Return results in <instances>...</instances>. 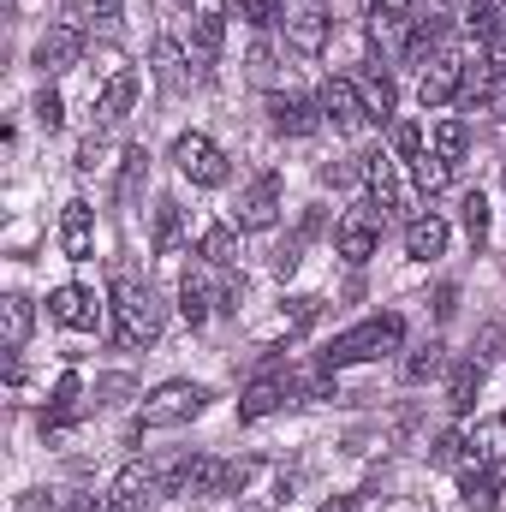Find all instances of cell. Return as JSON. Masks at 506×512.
<instances>
[{
    "label": "cell",
    "mask_w": 506,
    "mask_h": 512,
    "mask_svg": "<svg viewBox=\"0 0 506 512\" xmlns=\"http://www.w3.org/2000/svg\"><path fill=\"white\" fill-rule=\"evenodd\" d=\"M161 322H167V304L149 280H137L131 268L114 274V346L120 352H143L161 340Z\"/></svg>",
    "instance_id": "1"
},
{
    "label": "cell",
    "mask_w": 506,
    "mask_h": 512,
    "mask_svg": "<svg viewBox=\"0 0 506 512\" xmlns=\"http://www.w3.org/2000/svg\"><path fill=\"white\" fill-rule=\"evenodd\" d=\"M399 340H405V322L393 310L387 316H370V322H358V328H346V334H334L322 346V370H346V364L387 358V352H399Z\"/></svg>",
    "instance_id": "2"
},
{
    "label": "cell",
    "mask_w": 506,
    "mask_h": 512,
    "mask_svg": "<svg viewBox=\"0 0 506 512\" xmlns=\"http://www.w3.org/2000/svg\"><path fill=\"white\" fill-rule=\"evenodd\" d=\"M203 405H209V387L203 382H161L137 405V435L143 429H179V423L203 417Z\"/></svg>",
    "instance_id": "3"
},
{
    "label": "cell",
    "mask_w": 506,
    "mask_h": 512,
    "mask_svg": "<svg viewBox=\"0 0 506 512\" xmlns=\"http://www.w3.org/2000/svg\"><path fill=\"white\" fill-rule=\"evenodd\" d=\"M173 167L191 179V185H203V191H215V185H227V155H221V143L215 137H203V131H185L179 143H173Z\"/></svg>",
    "instance_id": "4"
},
{
    "label": "cell",
    "mask_w": 506,
    "mask_h": 512,
    "mask_svg": "<svg viewBox=\"0 0 506 512\" xmlns=\"http://www.w3.org/2000/svg\"><path fill=\"white\" fill-rule=\"evenodd\" d=\"M280 24H286V48L304 54V60H316V54L328 48V36H334V18H328L322 0H292Z\"/></svg>",
    "instance_id": "5"
},
{
    "label": "cell",
    "mask_w": 506,
    "mask_h": 512,
    "mask_svg": "<svg viewBox=\"0 0 506 512\" xmlns=\"http://www.w3.org/2000/svg\"><path fill=\"white\" fill-rule=\"evenodd\" d=\"M280 221V173H256L233 203V227L239 233H268Z\"/></svg>",
    "instance_id": "6"
},
{
    "label": "cell",
    "mask_w": 506,
    "mask_h": 512,
    "mask_svg": "<svg viewBox=\"0 0 506 512\" xmlns=\"http://www.w3.org/2000/svg\"><path fill=\"white\" fill-rule=\"evenodd\" d=\"M316 102H322V120H328L334 131H346V137H358L364 126H376L370 108H364V90H358L352 78H328Z\"/></svg>",
    "instance_id": "7"
},
{
    "label": "cell",
    "mask_w": 506,
    "mask_h": 512,
    "mask_svg": "<svg viewBox=\"0 0 506 512\" xmlns=\"http://www.w3.org/2000/svg\"><path fill=\"white\" fill-rule=\"evenodd\" d=\"M465 78H471V66H465L459 54H435V60L423 66V78H417V102H423V108H447V102L465 96Z\"/></svg>",
    "instance_id": "8"
},
{
    "label": "cell",
    "mask_w": 506,
    "mask_h": 512,
    "mask_svg": "<svg viewBox=\"0 0 506 512\" xmlns=\"http://www.w3.org/2000/svg\"><path fill=\"white\" fill-rule=\"evenodd\" d=\"M48 316H54L60 328H72V334H96V322H102V298H96L90 286L66 280V286L48 292Z\"/></svg>",
    "instance_id": "9"
},
{
    "label": "cell",
    "mask_w": 506,
    "mask_h": 512,
    "mask_svg": "<svg viewBox=\"0 0 506 512\" xmlns=\"http://www.w3.org/2000/svg\"><path fill=\"white\" fill-rule=\"evenodd\" d=\"M381 227H387V221H381L376 209H352V215L334 227V251L346 256L352 268H358V262H370L376 245H381Z\"/></svg>",
    "instance_id": "10"
},
{
    "label": "cell",
    "mask_w": 506,
    "mask_h": 512,
    "mask_svg": "<svg viewBox=\"0 0 506 512\" xmlns=\"http://www.w3.org/2000/svg\"><path fill=\"white\" fill-rule=\"evenodd\" d=\"M60 251L72 256V262H90L96 256V209L84 197H72L60 209Z\"/></svg>",
    "instance_id": "11"
},
{
    "label": "cell",
    "mask_w": 506,
    "mask_h": 512,
    "mask_svg": "<svg viewBox=\"0 0 506 512\" xmlns=\"http://www.w3.org/2000/svg\"><path fill=\"white\" fill-rule=\"evenodd\" d=\"M268 126L280 131V137H310V131L328 126V120H322V102H304V96H268Z\"/></svg>",
    "instance_id": "12"
},
{
    "label": "cell",
    "mask_w": 506,
    "mask_h": 512,
    "mask_svg": "<svg viewBox=\"0 0 506 512\" xmlns=\"http://www.w3.org/2000/svg\"><path fill=\"white\" fill-rule=\"evenodd\" d=\"M221 42H227V12L197 6V12H191V60H197L203 72L221 60Z\"/></svg>",
    "instance_id": "13"
},
{
    "label": "cell",
    "mask_w": 506,
    "mask_h": 512,
    "mask_svg": "<svg viewBox=\"0 0 506 512\" xmlns=\"http://www.w3.org/2000/svg\"><path fill=\"white\" fill-rule=\"evenodd\" d=\"M78 54H84V30L78 24H48V36L36 42V66L42 72H66V66H78Z\"/></svg>",
    "instance_id": "14"
},
{
    "label": "cell",
    "mask_w": 506,
    "mask_h": 512,
    "mask_svg": "<svg viewBox=\"0 0 506 512\" xmlns=\"http://www.w3.org/2000/svg\"><path fill=\"white\" fill-rule=\"evenodd\" d=\"M459 501H465L471 512H495V507H501L495 465H483V459H465V465H459Z\"/></svg>",
    "instance_id": "15"
},
{
    "label": "cell",
    "mask_w": 506,
    "mask_h": 512,
    "mask_svg": "<svg viewBox=\"0 0 506 512\" xmlns=\"http://www.w3.org/2000/svg\"><path fill=\"white\" fill-rule=\"evenodd\" d=\"M179 316H185L191 328H203V322L215 316V280H209V262H203V268H185V280H179Z\"/></svg>",
    "instance_id": "16"
},
{
    "label": "cell",
    "mask_w": 506,
    "mask_h": 512,
    "mask_svg": "<svg viewBox=\"0 0 506 512\" xmlns=\"http://www.w3.org/2000/svg\"><path fill=\"white\" fill-rule=\"evenodd\" d=\"M78 411H84V382H78V370H66L54 399H48V411H42V435H60L66 423H78Z\"/></svg>",
    "instance_id": "17"
},
{
    "label": "cell",
    "mask_w": 506,
    "mask_h": 512,
    "mask_svg": "<svg viewBox=\"0 0 506 512\" xmlns=\"http://www.w3.org/2000/svg\"><path fill=\"white\" fill-rule=\"evenodd\" d=\"M364 185H370V209L387 221V215L399 209V179H393V161H387L381 149H370V155H364Z\"/></svg>",
    "instance_id": "18"
},
{
    "label": "cell",
    "mask_w": 506,
    "mask_h": 512,
    "mask_svg": "<svg viewBox=\"0 0 506 512\" xmlns=\"http://www.w3.org/2000/svg\"><path fill=\"white\" fill-rule=\"evenodd\" d=\"M441 251H447V221L441 215H411L405 221V256L411 262H435Z\"/></svg>",
    "instance_id": "19"
},
{
    "label": "cell",
    "mask_w": 506,
    "mask_h": 512,
    "mask_svg": "<svg viewBox=\"0 0 506 512\" xmlns=\"http://www.w3.org/2000/svg\"><path fill=\"white\" fill-rule=\"evenodd\" d=\"M286 393H292L286 376H256V382L245 387V399H239V423H262L268 411H280V405H286Z\"/></svg>",
    "instance_id": "20"
},
{
    "label": "cell",
    "mask_w": 506,
    "mask_h": 512,
    "mask_svg": "<svg viewBox=\"0 0 506 512\" xmlns=\"http://www.w3.org/2000/svg\"><path fill=\"white\" fill-rule=\"evenodd\" d=\"M131 102H137V72H114V78H108V84H102V96H96V120H102V126H120V120H126L131 114Z\"/></svg>",
    "instance_id": "21"
},
{
    "label": "cell",
    "mask_w": 506,
    "mask_h": 512,
    "mask_svg": "<svg viewBox=\"0 0 506 512\" xmlns=\"http://www.w3.org/2000/svg\"><path fill=\"white\" fill-rule=\"evenodd\" d=\"M30 298L24 292H6L0 298V340H6V352H24V340H30Z\"/></svg>",
    "instance_id": "22"
},
{
    "label": "cell",
    "mask_w": 506,
    "mask_h": 512,
    "mask_svg": "<svg viewBox=\"0 0 506 512\" xmlns=\"http://www.w3.org/2000/svg\"><path fill=\"white\" fill-rule=\"evenodd\" d=\"M477 393H483V358H465V364H453V382H447V405L465 417L471 405H477Z\"/></svg>",
    "instance_id": "23"
},
{
    "label": "cell",
    "mask_w": 506,
    "mask_h": 512,
    "mask_svg": "<svg viewBox=\"0 0 506 512\" xmlns=\"http://www.w3.org/2000/svg\"><path fill=\"white\" fill-rule=\"evenodd\" d=\"M197 256H203L209 268L233 274V268H239V227H209V233H203V245H197Z\"/></svg>",
    "instance_id": "24"
},
{
    "label": "cell",
    "mask_w": 506,
    "mask_h": 512,
    "mask_svg": "<svg viewBox=\"0 0 506 512\" xmlns=\"http://www.w3.org/2000/svg\"><path fill=\"white\" fill-rule=\"evenodd\" d=\"M352 84L364 90V108H370V120H376V126H387V120H393V78H387L381 66H370V72H364V78H352Z\"/></svg>",
    "instance_id": "25"
},
{
    "label": "cell",
    "mask_w": 506,
    "mask_h": 512,
    "mask_svg": "<svg viewBox=\"0 0 506 512\" xmlns=\"http://www.w3.org/2000/svg\"><path fill=\"white\" fill-rule=\"evenodd\" d=\"M143 489H149V471H143V465H126V471L114 477L108 507H102V512H137V507H143Z\"/></svg>",
    "instance_id": "26"
},
{
    "label": "cell",
    "mask_w": 506,
    "mask_h": 512,
    "mask_svg": "<svg viewBox=\"0 0 506 512\" xmlns=\"http://www.w3.org/2000/svg\"><path fill=\"white\" fill-rule=\"evenodd\" d=\"M179 239H185V209H179L173 197H161V203H155V239H149V245H155L161 256H173Z\"/></svg>",
    "instance_id": "27"
},
{
    "label": "cell",
    "mask_w": 506,
    "mask_h": 512,
    "mask_svg": "<svg viewBox=\"0 0 506 512\" xmlns=\"http://www.w3.org/2000/svg\"><path fill=\"white\" fill-rule=\"evenodd\" d=\"M411 179H417V191H423V197H435V191H447V185H453V161H447V155H435V149H423V155L411 161Z\"/></svg>",
    "instance_id": "28"
},
{
    "label": "cell",
    "mask_w": 506,
    "mask_h": 512,
    "mask_svg": "<svg viewBox=\"0 0 506 512\" xmlns=\"http://www.w3.org/2000/svg\"><path fill=\"white\" fill-rule=\"evenodd\" d=\"M471 459H483V465H501L506 459V411L471 429Z\"/></svg>",
    "instance_id": "29"
},
{
    "label": "cell",
    "mask_w": 506,
    "mask_h": 512,
    "mask_svg": "<svg viewBox=\"0 0 506 512\" xmlns=\"http://www.w3.org/2000/svg\"><path fill=\"white\" fill-rule=\"evenodd\" d=\"M155 78L161 90H185V48L173 36H155Z\"/></svg>",
    "instance_id": "30"
},
{
    "label": "cell",
    "mask_w": 506,
    "mask_h": 512,
    "mask_svg": "<svg viewBox=\"0 0 506 512\" xmlns=\"http://www.w3.org/2000/svg\"><path fill=\"white\" fill-rule=\"evenodd\" d=\"M441 370H447V346H441V340L411 346V358H405V382H429V376H441Z\"/></svg>",
    "instance_id": "31"
},
{
    "label": "cell",
    "mask_w": 506,
    "mask_h": 512,
    "mask_svg": "<svg viewBox=\"0 0 506 512\" xmlns=\"http://www.w3.org/2000/svg\"><path fill=\"white\" fill-rule=\"evenodd\" d=\"M441 36H447V18H417V24H411V36H405V60L417 66L429 48H441Z\"/></svg>",
    "instance_id": "32"
},
{
    "label": "cell",
    "mask_w": 506,
    "mask_h": 512,
    "mask_svg": "<svg viewBox=\"0 0 506 512\" xmlns=\"http://www.w3.org/2000/svg\"><path fill=\"white\" fill-rule=\"evenodd\" d=\"M459 221H465L471 245H483V239H489V197H483V191H465V203H459Z\"/></svg>",
    "instance_id": "33"
},
{
    "label": "cell",
    "mask_w": 506,
    "mask_h": 512,
    "mask_svg": "<svg viewBox=\"0 0 506 512\" xmlns=\"http://www.w3.org/2000/svg\"><path fill=\"white\" fill-rule=\"evenodd\" d=\"M233 12H239L251 30H268V24L286 18V0H233Z\"/></svg>",
    "instance_id": "34"
},
{
    "label": "cell",
    "mask_w": 506,
    "mask_h": 512,
    "mask_svg": "<svg viewBox=\"0 0 506 512\" xmlns=\"http://www.w3.org/2000/svg\"><path fill=\"white\" fill-rule=\"evenodd\" d=\"M465 143H471V131H465V120H441V126H435V155L459 161V155H465Z\"/></svg>",
    "instance_id": "35"
},
{
    "label": "cell",
    "mask_w": 506,
    "mask_h": 512,
    "mask_svg": "<svg viewBox=\"0 0 506 512\" xmlns=\"http://www.w3.org/2000/svg\"><path fill=\"white\" fill-rule=\"evenodd\" d=\"M143 179H149V155H143V149H126V167H120V203L137 197Z\"/></svg>",
    "instance_id": "36"
},
{
    "label": "cell",
    "mask_w": 506,
    "mask_h": 512,
    "mask_svg": "<svg viewBox=\"0 0 506 512\" xmlns=\"http://www.w3.org/2000/svg\"><path fill=\"white\" fill-rule=\"evenodd\" d=\"M471 459V435H441L429 447V465H465Z\"/></svg>",
    "instance_id": "37"
},
{
    "label": "cell",
    "mask_w": 506,
    "mask_h": 512,
    "mask_svg": "<svg viewBox=\"0 0 506 512\" xmlns=\"http://www.w3.org/2000/svg\"><path fill=\"white\" fill-rule=\"evenodd\" d=\"M30 114H36V126H42V131H60V126H66V102H60L54 90H42V96L30 102Z\"/></svg>",
    "instance_id": "38"
},
{
    "label": "cell",
    "mask_w": 506,
    "mask_h": 512,
    "mask_svg": "<svg viewBox=\"0 0 506 512\" xmlns=\"http://www.w3.org/2000/svg\"><path fill=\"white\" fill-rule=\"evenodd\" d=\"M393 155H405V161L423 155V131L411 126V120H393Z\"/></svg>",
    "instance_id": "39"
},
{
    "label": "cell",
    "mask_w": 506,
    "mask_h": 512,
    "mask_svg": "<svg viewBox=\"0 0 506 512\" xmlns=\"http://www.w3.org/2000/svg\"><path fill=\"white\" fill-rule=\"evenodd\" d=\"M286 316H292V328H310L322 316V298H286Z\"/></svg>",
    "instance_id": "40"
},
{
    "label": "cell",
    "mask_w": 506,
    "mask_h": 512,
    "mask_svg": "<svg viewBox=\"0 0 506 512\" xmlns=\"http://www.w3.org/2000/svg\"><path fill=\"white\" fill-rule=\"evenodd\" d=\"M251 78L256 84H274V48H268V42H256L251 48Z\"/></svg>",
    "instance_id": "41"
},
{
    "label": "cell",
    "mask_w": 506,
    "mask_h": 512,
    "mask_svg": "<svg viewBox=\"0 0 506 512\" xmlns=\"http://www.w3.org/2000/svg\"><path fill=\"white\" fill-rule=\"evenodd\" d=\"M376 501L370 495H334V501H322V512H370Z\"/></svg>",
    "instance_id": "42"
},
{
    "label": "cell",
    "mask_w": 506,
    "mask_h": 512,
    "mask_svg": "<svg viewBox=\"0 0 506 512\" xmlns=\"http://www.w3.org/2000/svg\"><path fill=\"white\" fill-rule=\"evenodd\" d=\"M477 358H483V364H489V358H506V334L501 328H483V352H477Z\"/></svg>",
    "instance_id": "43"
},
{
    "label": "cell",
    "mask_w": 506,
    "mask_h": 512,
    "mask_svg": "<svg viewBox=\"0 0 506 512\" xmlns=\"http://www.w3.org/2000/svg\"><path fill=\"white\" fill-rule=\"evenodd\" d=\"M483 114H495V120H506V72L495 78V90H489V108Z\"/></svg>",
    "instance_id": "44"
},
{
    "label": "cell",
    "mask_w": 506,
    "mask_h": 512,
    "mask_svg": "<svg viewBox=\"0 0 506 512\" xmlns=\"http://www.w3.org/2000/svg\"><path fill=\"white\" fill-rule=\"evenodd\" d=\"M411 0H370V18H405Z\"/></svg>",
    "instance_id": "45"
},
{
    "label": "cell",
    "mask_w": 506,
    "mask_h": 512,
    "mask_svg": "<svg viewBox=\"0 0 506 512\" xmlns=\"http://www.w3.org/2000/svg\"><path fill=\"white\" fill-rule=\"evenodd\" d=\"M292 268H298V245H280V251H274V274H280V280H286V274H292Z\"/></svg>",
    "instance_id": "46"
},
{
    "label": "cell",
    "mask_w": 506,
    "mask_h": 512,
    "mask_svg": "<svg viewBox=\"0 0 506 512\" xmlns=\"http://www.w3.org/2000/svg\"><path fill=\"white\" fill-rule=\"evenodd\" d=\"M90 12H96L102 24H120V0H90Z\"/></svg>",
    "instance_id": "47"
},
{
    "label": "cell",
    "mask_w": 506,
    "mask_h": 512,
    "mask_svg": "<svg viewBox=\"0 0 506 512\" xmlns=\"http://www.w3.org/2000/svg\"><path fill=\"white\" fill-rule=\"evenodd\" d=\"M102 507H108V495H78L72 507H60V512H102Z\"/></svg>",
    "instance_id": "48"
}]
</instances>
